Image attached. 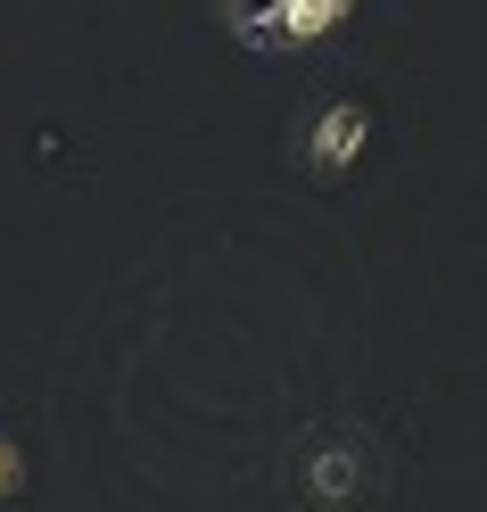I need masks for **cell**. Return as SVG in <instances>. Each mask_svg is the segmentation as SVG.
<instances>
[{"label": "cell", "mask_w": 487, "mask_h": 512, "mask_svg": "<svg viewBox=\"0 0 487 512\" xmlns=\"http://www.w3.org/2000/svg\"><path fill=\"white\" fill-rule=\"evenodd\" d=\"M289 496L306 512H372L388 496V455L364 422H314L289 446Z\"/></svg>", "instance_id": "obj_1"}, {"label": "cell", "mask_w": 487, "mask_h": 512, "mask_svg": "<svg viewBox=\"0 0 487 512\" xmlns=\"http://www.w3.org/2000/svg\"><path fill=\"white\" fill-rule=\"evenodd\" d=\"M347 17H355L347 0H273V9H256V0H232V9H223V34H232L240 50L281 58V50H314V42H331Z\"/></svg>", "instance_id": "obj_2"}, {"label": "cell", "mask_w": 487, "mask_h": 512, "mask_svg": "<svg viewBox=\"0 0 487 512\" xmlns=\"http://www.w3.org/2000/svg\"><path fill=\"white\" fill-rule=\"evenodd\" d=\"M364 141H372V108L364 100H322L306 124H298V157H306V174H322V182H347L355 174V157H364Z\"/></svg>", "instance_id": "obj_3"}, {"label": "cell", "mask_w": 487, "mask_h": 512, "mask_svg": "<svg viewBox=\"0 0 487 512\" xmlns=\"http://www.w3.org/2000/svg\"><path fill=\"white\" fill-rule=\"evenodd\" d=\"M17 496H25V446L0 430V504H17Z\"/></svg>", "instance_id": "obj_4"}]
</instances>
